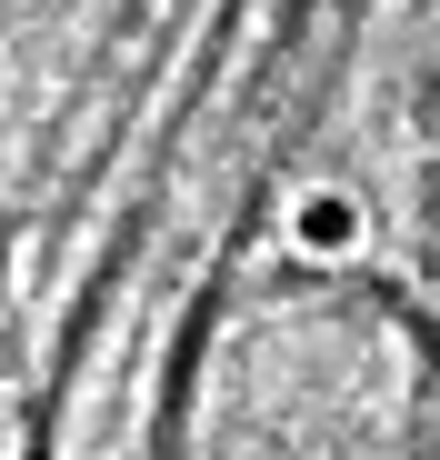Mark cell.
I'll return each instance as SVG.
<instances>
[{
  "label": "cell",
  "instance_id": "obj_1",
  "mask_svg": "<svg viewBox=\"0 0 440 460\" xmlns=\"http://www.w3.org/2000/svg\"><path fill=\"white\" fill-rule=\"evenodd\" d=\"M161 460H440V331L371 270H260L180 341Z\"/></svg>",
  "mask_w": 440,
  "mask_h": 460
}]
</instances>
